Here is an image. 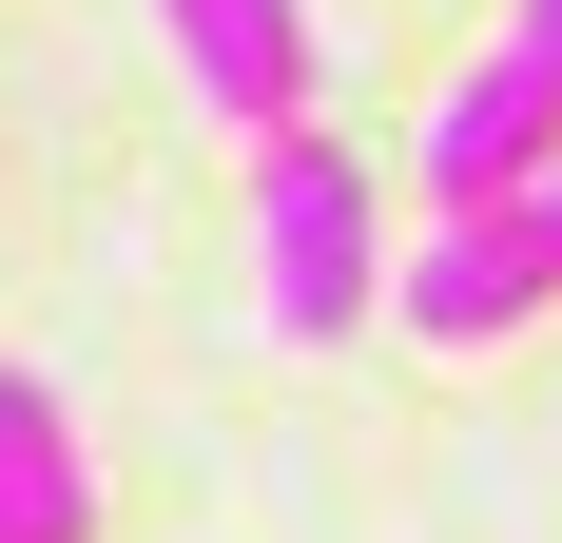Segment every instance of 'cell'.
Listing matches in <instances>:
<instances>
[{
	"instance_id": "obj_1",
	"label": "cell",
	"mask_w": 562,
	"mask_h": 543,
	"mask_svg": "<svg viewBox=\"0 0 562 543\" xmlns=\"http://www.w3.org/2000/svg\"><path fill=\"white\" fill-rule=\"evenodd\" d=\"M252 272H272L291 350H349V330L389 311V195H369V156H349L330 117L252 136Z\"/></svg>"
},
{
	"instance_id": "obj_2",
	"label": "cell",
	"mask_w": 562,
	"mask_h": 543,
	"mask_svg": "<svg viewBox=\"0 0 562 543\" xmlns=\"http://www.w3.org/2000/svg\"><path fill=\"white\" fill-rule=\"evenodd\" d=\"M524 311H562V233L524 214V195L505 214H427L389 253V330H427V350H505Z\"/></svg>"
},
{
	"instance_id": "obj_3",
	"label": "cell",
	"mask_w": 562,
	"mask_h": 543,
	"mask_svg": "<svg viewBox=\"0 0 562 543\" xmlns=\"http://www.w3.org/2000/svg\"><path fill=\"white\" fill-rule=\"evenodd\" d=\"M562 156V58H524V40H485L427 98V136H407V175H427V214H505L524 175Z\"/></svg>"
},
{
	"instance_id": "obj_4",
	"label": "cell",
	"mask_w": 562,
	"mask_h": 543,
	"mask_svg": "<svg viewBox=\"0 0 562 543\" xmlns=\"http://www.w3.org/2000/svg\"><path fill=\"white\" fill-rule=\"evenodd\" d=\"M156 40H175V78H194L233 136H291V117L330 98V20H311V0H156Z\"/></svg>"
},
{
	"instance_id": "obj_5",
	"label": "cell",
	"mask_w": 562,
	"mask_h": 543,
	"mask_svg": "<svg viewBox=\"0 0 562 543\" xmlns=\"http://www.w3.org/2000/svg\"><path fill=\"white\" fill-rule=\"evenodd\" d=\"M0 543H98V466L40 369H0Z\"/></svg>"
},
{
	"instance_id": "obj_6",
	"label": "cell",
	"mask_w": 562,
	"mask_h": 543,
	"mask_svg": "<svg viewBox=\"0 0 562 543\" xmlns=\"http://www.w3.org/2000/svg\"><path fill=\"white\" fill-rule=\"evenodd\" d=\"M505 40H524V58H562V0H524V20H505Z\"/></svg>"
},
{
	"instance_id": "obj_7",
	"label": "cell",
	"mask_w": 562,
	"mask_h": 543,
	"mask_svg": "<svg viewBox=\"0 0 562 543\" xmlns=\"http://www.w3.org/2000/svg\"><path fill=\"white\" fill-rule=\"evenodd\" d=\"M524 214H543V233H562V156H543V175H524Z\"/></svg>"
}]
</instances>
